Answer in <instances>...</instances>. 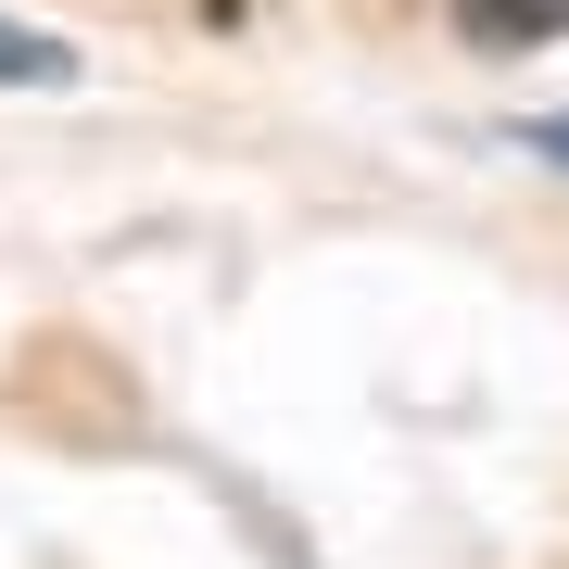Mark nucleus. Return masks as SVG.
Here are the masks:
<instances>
[{
    "label": "nucleus",
    "mask_w": 569,
    "mask_h": 569,
    "mask_svg": "<svg viewBox=\"0 0 569 569\" xmlns=\"http://www.w3.org/2000/svg\"><path fill=\"white\" fill-rule=\"evenodd\" d=\"M519 152L545 164V178H569V114H531V127H519Z\"/></svg>",
    "instance_id": "7ed1b4c3"
},
{
    "label": "nucleus",
    "mask_w": 569,
    "mask_h": 569,
    "mask_svg": "<svg viewBox=\"0 0 569 569\" xmlns=\"http://www.w3.org/2000/svg\"><path fill=\"white\" fill-rule=\"evenodd\" d=\"M0 89H77V51L39 39V26H13L0 13Z\"/></svg>",
    "instance_id": "f03ea898"
},
{
    "label": "nucleus",
    "mask_w": 569,
    "mask_h": 569,
    "mask_svg": "<svg viewBox=\"0 0 569 569\" xmlns=\"http://www.w3.org/2000/svg\"><path fill=\"white\" fill-rule=\"evenodd\" d=\"M468 39H481V51H519V39H557V26H569V0H468Z\"/></svg>",
    "instance_id": "f257e3e1"
}]
</instances>
